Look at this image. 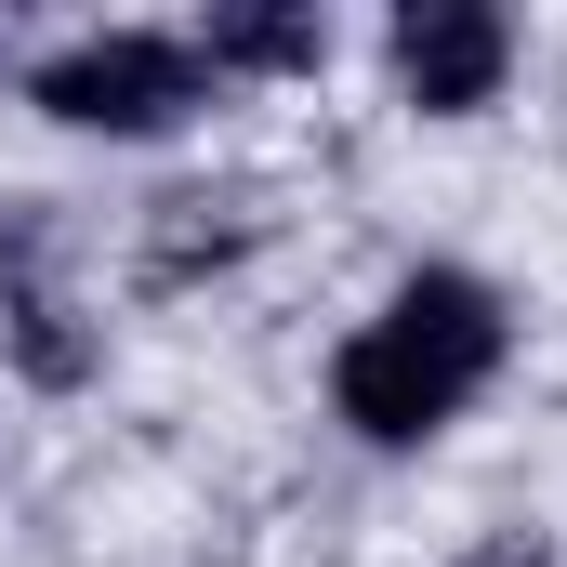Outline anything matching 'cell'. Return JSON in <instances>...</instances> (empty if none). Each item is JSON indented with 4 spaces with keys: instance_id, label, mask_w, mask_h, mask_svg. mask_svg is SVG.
Instances as JSON below:
<instances>
[{
    "instance_id": "1",
    "label": "cell",
    "mask_w": 567,
    "mask_h": 567,
    "mask_svg": "<svg viewBox=\"0 0 567 567\" xmlns=\"http://www.w3.org/2000/svg\"><path fill=\"white\" fill-rule=\"evenodd\" d=\"M502 357H515L502 290L462 278V265H423V278L383 290V317L343 330V357H330V410L370 435V449H423V435H449L488 383H502Z\"/></svg>"
},
{
    "instance_id": "2",
    "label": "cell",
    "mask_w": 567,
    "mask_h": 567,
    "mask_svg": "<svg viewBox=\"0 0 567 567\" xmlns=\"http://www.w3.org/2000/svg\"><path fill=\"white\" fill-rule=\"evenodd\" d=\"M27 106L66 120V133H106V145H158V133H185V120L212 106V66H198V40H172V27H93V40L40 53Z\"/></svg>"
},
{
    "instance_id": "3",
    "label": "cell",
    "mask_w": 567,
    "mask_h": 567,
    "mask_svg": "<svg viewBox=\"0 0 567 567\" xmlns=\"http://www.w3.org/2000/svg\"><path fill=\"white\" fill-rule=\"evenodd\" d=\"M383 53H396V93H410L423 120H475V106L515 80V27H502L488 0H410Z\"/></svg>"
},
{
    "instance_id": "4",
    "label": "cell",
    "mask_w": 567,
    "mask_h": 567,
    "mask_svg": "<svg viewBox=\"0 0 567 567\" xmlns=\"http://www.w3.org/2000/svg\"><path fill=\"white\" fill-rule=\"evenodd\" d=\"M198 66H212V80H225V66L303 80V66H330V13H317V0H225V13L198 27Z\"/></svg>"
},
{
    "instance_id": "5",
    "label": "cell",
    "mask_w": 567,
    "mask_h": 567,
    "mask_svg": "<svg viewBox=\"0 0 567 567\" xmlns=\"http://www.w3.org/2000/svg\"><path fill=\"white\" fill-rule=\"evenodd\" d=\"M462 567H555V555H542V528H502V542H475Z\"/></svg>"
}]
</instances>
